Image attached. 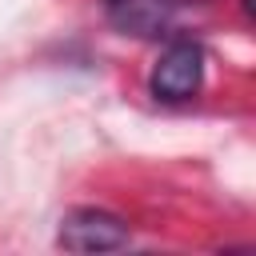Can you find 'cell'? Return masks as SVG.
I'll use <instances>...</instances> for the list:
<instances>
[{
    "instance_id": "6da1fadb",
    "label": "cell",
    "mask_w": 256,
    "mask_h": 256,
    "mask_svg": "<svg viewBox=\"0 0 256 256\" xmlns=\"http://www.w3.org/2000/svg\"><path fill=\"white\" fill-rule=\"evenodd\" d=\"M204 84V52L200 44L192 40H176L160 52L152 76H148V88L156 100H168V104H180V100H192Z\"/></svg>"
},
{
    "instance_id": "7a4b0ae2",
    "label": "cell",
    "mask_w": 256,
    "mask_h": 256,
    "mask_svg": "<svg viewBox=\"0 0 256 256\" xmlns=\"http://www.w3.org/2000/svg\"><path fill=\"white\" fill-rule=\"evenodd\" d=\"M56 244L68 252H112L128 244V224L104 208H72L60 220Z\"/></svg>"
},
{
    "instance_id": "3957f363",
    "label": "cell",
    "mask_w": 256,
    "mask_h": 256,
    "mask_svg": "<svg viewBox=\"0 0 256 256\" xmlns=\"http://www.w3.org/2000/svg\"><path fill=\"white\" fill-rule=\"evenodd\" d=\"M192 4L196 0H104L108 20L124 36H140V40L168 36Z\"/></svg>"
}]
</instances>
